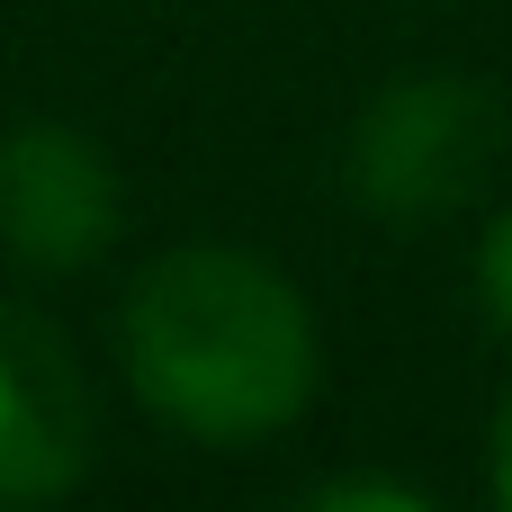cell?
Returning a JSON list of instances; mask_svg holds the SVG:
<instances>
[{
  "mask_svg": "<svg viewBox=\"0 0 512 512\" xmlns=\"http://www.w3.org/2000/svg\"><path fill=\"white\" fill-rule=\"evenodd\" d=\"M126 378L162 423L243 450L306 414L315 315L270 261L180 243L126 288Z\"/></svg>",
  "mask_w": 512,
  "mask_h": 512,
  "instance_id": "1",
  "label": "cell"
},
{
  "mask_svg": "<svg viewBox=\"0 0 512 512\" xmlns=\"http://www.w3.org/2000/svg\"><path fill=\"white\" fill-rule=\"evenodd\" d=\"M495 144H504V108L477 81L414 72V81H396V90L369 99V117L351 135V189L378 216L423 225V216H450L486 180Z\"/></svg>",
  "mask_w": 512,
  "mask_h": 512,
  "instance_id": "2",
  "label": "cell"
},
{
  "mask_svg": "<svg viewBox=\"0 0 512 512\" xmlns=\"http://www.w3.org/2000/svg\"><path fill=\"white\" fill-rule=\"evenodd\" d=\"M90 468V396L45 315L0 306V504H54Z\"/></svg>",
  "mask_w": 512,
  "mask_h": 512,
  "instance_id": "3",
  "label": "cell"
},
{
  "mask_svg": "<svg viewBox=\"0 0 512 512\" xmlns=\"http://www.w3.org/2000/svg\"><path fill=\"white\" fill-rule=\"evenodd\" d=\"M117 234V171L72 126L0 135V243L27 270H81Z\"/></svg>",
  "mask_w": 512,
  "mask_h": 512,
  "instance_id": "4",
  "label": "cell"
},
{
  "mask_svg": "<svg viewBox=\"0 0 512 512\" xmlns=\"http://www.w3.org/2000/svg\"><path fill=\"white\" fill-rule=\"evenodd\" d=\"M477 297H486V324L512 333V207L486 225V243H477Z\"/></svg>",
  "mask_w": 512,
  "mask_h": 512,
  "instance_id": "5",
  "label": "cell"
},
{
  "mask_svg": "<svg viewBox=\"0 0 512 512\" xmlns=\"http://www.w3.org/2000/svg\"><path fill=\"white\" fill-rule=\"evenodd\" d=\"M306 504H315V512H360V504H387V512H423V495H414V486H369V477H342V486H315Z\"/></svg>",
  "mask_w": 512,
  "mask_h": 512,
  "instance_id": "6",
  "label": "cell"
},
{
  "mask_svg": "<svg viewBox=\"0 0 512 512\" xmlns=\"http://www.w3.org/2000/svg\"><path fill=\"white\" fill-rule=\"evenodd\" d=\"M495 495L512 504V396H504V414H495Z\"/></svg>",
  "mask_w": 512,
  "mask_h": 512,
  "instance_id": "7",
  "label": "cell"
}]
</instances>
